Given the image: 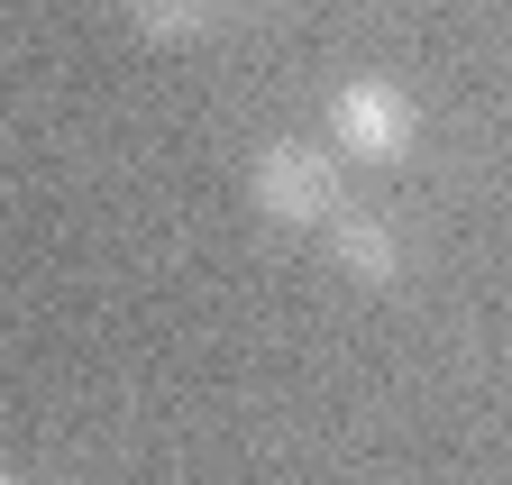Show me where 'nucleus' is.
I'll return each mask as SVG.
<instances>
[{
  "mask_svg": "<svg viewBox=\"0 0 512 485\" xmlns=\"http://www.w3.org/2000/svg\"><path fill=\"white\" fill-rule=\"evenodd\" d=\"M247 202L256 220H275V229H320L339 211V165L330 147H302V138H266L247 165Z\"/></svg>",
  "mask_w": 512,
  "mask_h": 485,
  "instance_id": "obj_1",
  "label": "nucleus"
},
{
  "mask_svg": "<svg viewBox=\"0 0 512 485\" xmlns=\"http://www.w3.org/2000/svg\"><path fill=\"white\" fill-rule=\"evenodd\" d=\"M412 138H421V110H412V92L375 83V74L330 92V147H348L357 165H403V156H412Z\"/></svg>",
  "mask_w": 512,
  "mask_h": 485,
  "instance_id": "obj_2",
  "label": "nucleus"
},
{
  "mask_svg": "<svg viewBox=\"0 0 512 485\" xmlns=\"http://www.w3.org/2000/svg\"><path fill=\"white\" fill-rule=\"evenodd\" d=\"M320 229H330V257H339V275H357V284H394V275H403V238H394V220H384V211L339 202Z\"/></svg>",
  "mask_w": 512,
  "mask_h": 485,
  "instance_id": "obj_3",
  "label": "nucleus"
},
{
  "mask_svg": "<svg viewBox=\"0 0 512 485\" xmlns=\"http://www.w3.org/2000/svg\"><path fill=\"white\" fill-rule=\"evenodd\" d=\"M128 10H138V28H147V37H165V46H174V37H202V28L229 10V0H128Z\"/></svg>",
  "mask_w": 512,
  "mask_h": 485,
  "instance_id": "obj_4",
  "label": "nucleus"
},
{
  "mask_svg": "<svg viewBox=\"0 0 512 485\" xmlns=\"http://www.w3.org/2000/svg\"><path fill=\"white\" fill-rule=\"evenodd\" d=\"M0 485H19V476H10V467H0Z\"/></svg>",
  "mask_w": 512,
  "mask_h": 485,
  "instance_id": "obj_5",
  "label": "nucleus"
}]
</instances>
